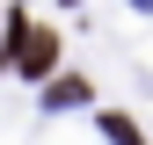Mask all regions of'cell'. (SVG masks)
I'll list each match as a JSON object with an SVG mask.
<instances>
[{"label":"cell","mask_w":153,"mask_h":145,"mask_svg":"<svg viewBox=\"0 0 153 145\" xmlns=\"http://www.w3.org/2000/svg\"><path fill=\"white\" fill-rule=\"evenodd\" d=\"M15 51H22V72H51V51H59V36H51V29H29Z\"/></svg>","instance_id":"cell-1"}]
</instances>
